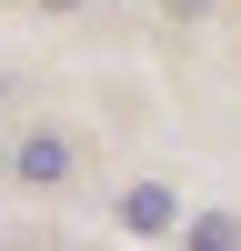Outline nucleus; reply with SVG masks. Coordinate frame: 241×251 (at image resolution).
<instances>
[{
	"label": "nucleus",
	"instance_id": "obj_3",
	"mask_svg": "<svg viewBox=\"0 0 241 251\" xmlns=\"http://www.w3.org/2000/svg\"><path fill=\"white\" fill-rule=\"evenodd\" d=\"M50 10H71V0H50Z\"/></svg>",
	"mask_w": 241,
	"mask_h": 251
},
{
	"label": "nucleus",
	"instance_id": "obj_1",
	"mask_svg": "<svg viewBox=\"0 0 241 251\" xmlns=\"http://www.w3.org/2000/svg\"><path fill=\"white\" fill-rule=\"evenodd\" d=\"M10 181L20 191H71L80 181V141L71 131H20L10 141Z\"/></svg>",
	"mask_w": 241,
	"mask_h": 251
},
{
	"label": "nucleus",
	"instance_id": "obj_2",
	"mask_svg": "<svg viewBox=\"0 0 241 251\" xmlns=\"http://www.w3.org/2000/svg\"><path fill=\"white\" fill-rule=\"evenodd\" d=\"M120 221H131V231H171V221H181L171 181H131V191H120Z\"/></svg>",
	"mask_w": 241,
	"mask_h": 251
}]
</instances>
